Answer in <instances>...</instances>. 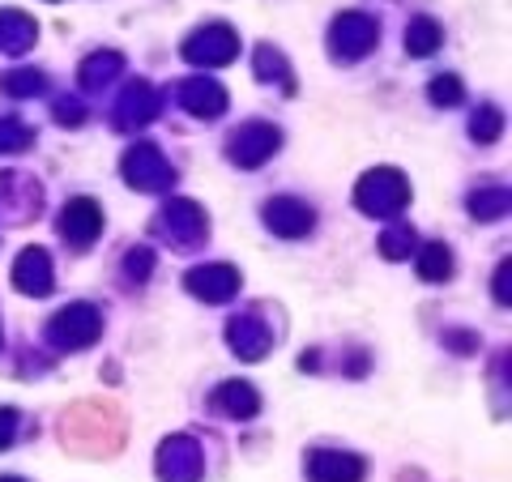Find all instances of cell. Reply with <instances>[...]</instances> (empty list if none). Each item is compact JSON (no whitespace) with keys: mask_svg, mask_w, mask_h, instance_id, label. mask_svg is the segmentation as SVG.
I'll return each instance as SVG.
<instances>
[{"mask_svg":"<svg viewBox=\"0 0 512 482\" xmlns=\"http://www.w3.org/2000/svg\"><path fill=\"white\" fill-rule=\"evenodd\" d=\"M312 478H316V482H359V478H363V461L338 457V453L312 457Z\"/></svg>","mask_w":512,"mask_h":482,"instance_id":"1","label":"cell"},{"mask_svg":"<svg viewBox=\"0 0 512 482\" xmlns=\"http://www.w3.org/2000/svg\"><path fill=\"white\" fill-rule=\"evenodd\" d=\"M64 231H69L77 244H90V239L99 235V210H94V201H73L69 214H64Z\"/></svg>","mask_w":512,"mask_h":482,"instance_id":"2","label":"cell"},{"mask_svg":"<svg viewBox=\"0 0 512 482\" xmlns=\"http://www.w3.org/2000/svg\"><path fill=\"white\" fill-rule=\"evenodd\" d=\"M436 47H440V26L419 18L410 26V56H427V52H436Z\"/></svg>","mask_w":512,"mask_h":482,"instance_id":"3","label":"cell"},{"mask_svg":"<svg viewBox=\"0 0 512 482\" xmlns=\"http://www.w3.org/2000/svg\"><path fill=\"white\" fill-rule=\"evenodd\" d=\"M214 406H231V410H235V419H248V414L256 410V397L244 389V384H231V389L214 393Z\"/></svg>","mask_w":512,"mask_h":482,"instance_id":"4","label":"cell"},{"mask_svg":"<svg viewBox=\"0 0 512 482\" xmlns=\"http://www.w3.org/2000/svg\"><path fill=\"white\" fill-rule=\"evenodd\" d=\"M419 269H423V278H431V282H444V278H448V252H444L440 244H427V252H423Z\"/></svg>","mask_w":512,"mask_h":482,"instance_id":"5","label":"cell"},{"mask_svg":"<svg viewBox=\"0 0 512 482\" xmlns=\"http://www.w3.org/2000/svg\"><path fill=\"white\" fill-rule=\"evenodd\" d=\"M457 94H461V86H457V82H440V86H436V99H440V103L457 99Z\"/></svg>","mask_w":512,"mask_h":482,"instance_id":"6","label":"cell"},{"mask_svg":"<svg viewBox=\"0 0 512 482\" xmlns=\"http://www.w3.org/2000/svg\"><path fill=\"white\" fill-rule=\"evenodd\" d=\"M9 427H13V410H0V448L9 444Z\"/></svg>","mask_w":512,"mask_h":482,"instance_id":"7","label":"cell"},{"mask_svg":"<svg viewBox=\"0 0 512 482\" xmlns=\"http://www.w3.org/2000/svg\"><path fill=\"white\" fill-rule=\"evenodd\" d=\"M0 482H13V478H0Z\"/></svg>","mask_w":512,"mask_h":482,"instance_id":"8","label":"cell"}]
</instances>
